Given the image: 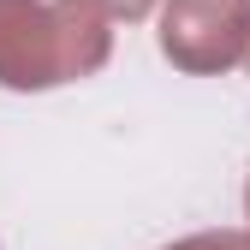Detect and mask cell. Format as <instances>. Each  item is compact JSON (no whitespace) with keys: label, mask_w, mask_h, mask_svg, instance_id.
<instances>
[{"label":"cell","mask_w":250,"mask_h":250,"mask_svg":"<svg viewBox=\"0 0 250 250\" xmlns=\"http://www.w3.org/2000/svg\"><path fill=\"white\" fill-rule=\"evenodd\" d=\"M161 60L185 78H221L250 48V0H161Z\"/></svg>","instance_id":"obj_2"},{"label":"cell","mask_w":250,"mask_h":250,"mask_svg":"<svg viewBox=\"0 0 250 250\" xmlns=\"http://www.w3.org/2000/svg\"><path fill=\"white\" fill-rule=\"evenodd\" d=\"M78 6H89L107 24H137V18H149L155 6H161V0H78Z\"/></svg>","instance_id":"obj_4"},{"label":"cell","mask_w":250,"mask_h":250,"mask_svg":"<svg viewBox=\"0 0 250 250\" xmlns=\"http://www.w3.org/2000/svg\"><path fill=\"white\" fill-rule=\"evenodd\" d=\"M12 6H24V0H0V18H6V12H12Z\"/></svg>","instance_id":"obj_5"},{"label":"cell","mask_w":250,"mask_h":250,"mask_svg":"<svg viewBox=\"0 0 250 250\" xmlns=\"http://www.w3.org/2000/svg\"><path fill=\"white\" fill-rule=\"evenodd\" d=\"M244 60H250V48H244Z\"/></svg>","instance_id":"obj_7"},{"label":"cell","mask_w":250,"mask_h":250,"mask_svg":"<svg viewBox=\"0 0 250 250\" xmlns=\"http://www.w3.org/2000/svg\"><path fill=\"white\" fill-rule=\"evenodd\" d=\"M244 221H250V179H244Z\"/></svg>","instance_id":"obj_6"},{"label":"cell","mask_w":250,"mask_h":250,"mask_svg":"<svg viewBox=\"0 0 250 250\" xmlns=\"http://www.w3.org/2000/svg\"><path fill=\"white\" fill-rule=\"evenodd\" d=\"M161 250H250V227H214V232H191V238L161 244Z\"/></svg>","instance_id":"obj_3"},{"label":"cell","mask_w":250,"mask_h":250,"mask_svg":"<svg viewBox=\"0 0 250 250\" xmlns=\"http://www.w3.org/2000/svg\"><path fill=\"white\" fill-rule=\"evenodd\" d=\"M113 60V24L78 0H24L0 18V89H42L96 78Z\"/></svg>","instance_id":"obj_1"}]
</instances>
